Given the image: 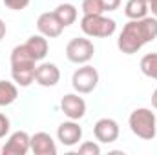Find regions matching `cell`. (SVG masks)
<instances>
[{"label": "cell", "instance_id": "cell-22", "mask_svg": "<svg viewBox=\"0 0 157 155\" xmlns=\"http://www.w3.org/2000/svg\"><path fill=\"white\" fill-rule=\"evenodd\" d=\"M9 128H11L9 119L4 115V113H0V139H4V137L9 133Z\"/></svg>", "mask_w": 157, "mask_h": 155}, {"label": "cell", "instance_id": "cell-20", "mask_svg": "<svg viewBox=\"0 0 157 155\" xmlns=\"http://www.w3.org/2000/svg\"><path fill=\"white\" fill-rule=\"evenodd\" d=\"M78 153L80 155H99L101 153V146L95 144V142H82L80 148H78Z\"/></svg>", "mask_w": 157, "mask_h": 155}, {"label": "cell", "instance_id": "cell-18", "mask_svg": "<svg viewBox=\"0 0 157 155\" xmlns=\"http://www.w3.org/2000/svg\"><path fill=\"white\" fill-rule=\"evenodd\" d=\"M139 68H141L143 75L157 80V53H146V55L141 59Z\"/></svg>", "mask_w": 157, "mask_h": 155}, {"label": "cell", "instance_id": "cell-25", "mask_svg": "<svg viewBox=\"0 0 157 155\" xmlns=\"http://www.w3.org/2000/svg\"><path fill=\"white\" fill-rule=\"evenodd\" d=\"M6 37V24H4V20L0 18V40Z\"/></svg>", "mask_w": 157, "mask_h": 155}, {"label": "cell", "instance_id": "cell-24", "mask_svg": "<svg viewBox=\"0 0 157 155\" xmlns=\"http://www.w3.org/2000/svg\"><path fill=\"white\" fill-rule=\"evenodd\" d=\"M148 11H152V15L157 18V0H152V2L148 4Z\"/></svg>", "mask_w": 157, "mask_h": 155}, {"label": "cell", "instance_id": "cell-19", "mask_svg": "<svg viewBox=\"0 0 157 155\" xmlns=\"http://www.w3.org/2000/svg\"><path fill=\"white\" fill-rule=\"evenodd\" d=\"M82 13L84 15H102L104 13L102 0H82Z\"/></svg>", "mask_w": 157, "mask_h": 155}, {"label": "cell", "instance_id": "cell-14", "mask_svg": "<svg viewBox=\"0 0 157 155\" xmlns=\"http://www.w3.org/2000/svg\"><path fill=\"white\" fill-rule=\"evenodd\" d=\"M26 47H28V51L33 55V59H35L37 62H40V60L46 59L48 49H49L48 40H46L44 35H33V37H29L28 42H26Z\"/></svg>", "mask_w": 157, "mask_h": 155}, {"label": "cell", "instance_id": "cell-4", "mask_svg": "<svg viewBox=\"0 0 157 155\" xmlns=\"http://www.w3.org/2000/svg\"><path fill=\"white\" fill-rule=\"evenodd\" d=\"M80 29L86 37L91 39H108L115 33L117 24L113 18L104 15H84L80 20Z\"/></svg>", "mask_w": 157, "mask_h": 155}, {"label": "cell", "instance_id": "cell-11", "mask_svg": "<svg viewBox=\"0 0 157 155\" xmlns=\"http://www.w3.org/2000/svg\"><path fill=\"white\" fill-rule=\"evenodd\" d=\"M57 139L60 141V144L64 146H75L78 141L82 139V128L78 126L77 120H64L59 128H57Z\"/></svg>", "mask_w": 157, "mask_h": 155}, {"label": "cell", "instance_id": "cell-26", "mask_svg": "<svg viewBox=\"0 0 157 155\" xmlns=\"http://www.w3.org/2000/svg\"><path fill=\"white\" fill-rule=\"evenodd\" d=\"M152 106L157 110V88L154 89V93H152Z\"/></svg>", "mask_w": 157, "mask_h": 155}, {"label": "cell", "instance_id": "cell-16", "mask_svg": "<svg viewBox=\"0 0 157 155\" xmlns=\"http://www.w3.org/2000/svg\"><path fill=\"white\" fill-rule=\"evenodd\" d=\"M18 99V88L9 80H0V108L13 104Z\"/></svg>", "mask_w": 157, "mask_h": 155}, {"label": "cell", "instance_id": "cell-5", "mask_svg": "<svg viewBox=\"0 0 157 155\" xmlns=\"http://www.w3.org/2000/svg\"><path fill=\"white\" fill-rule=\"evenodd\" d=\"M93 53L95 47L90 39H82V37L71 39L66 46V57L73 64H88L93 59Z\"/></svg>", "mask_w": 157, "mask_h": 155}, {"label": "cell", "instance_id": "cell-8", "mask_svg": "<svg viewBox=\"0 0 157 155\" xmlns=\"http://www.w3.org/2000/svg\"><path fill=\"white\" fill-rule=\"evenodd\" d=\"M37 29H39L40 35H44L46 39H57V37L62 35L64 26H62L60 20L57 18L55 11H51V13L46 11V13L40 15L39 20H37Z\"/></svg>", "mask_w": 157, "mask_h": 155}, {"label": "cell", "instance_id": "cell-10", "mask_svg": "<svg viewBox=\"0 0 157 155\" xmlns=\"http://www.w3.org/2000/svg\"><path fill=\"white\" fill-rule=\"evenodd\" d=\"M60 110L64 112V115L71 120H78L86 115V102L82 97H78L77 93H68L62 97L60 100Z\"/></svg>", "mask_w": 157, "mask_h": 155}, {"label": "cell", "instance_id": "cell-21", "mask_svg": "<svg viewBox=\"0 0 157 155\" xmlns=\"http://www.w3.org/2000/svg\"><path fill=\"white\" fill-rule=\"evenodd\" d=\"M29 2H31V0H4L6 7H7V9H13V11H22V9H26V7L29 6Z\"/></svg>", "mask_w": 157, "mask_h": 155}, {"label": "cell", "instance_id": "cell-17", "mask_svg": "<svg viewBox=\"0 0 157 155\" xmlns=\"http://www.w3.org/2000/svg\"><path fill=\"white\" fill-rule=\"evenodd\" d=\"M55 15H57V18L60 20V24L64 28L75 24V20H77V9H75L73 4H60V6H57L55 7Z\"/></svg>", "mask_w": 157, "mask_h": 155}, {"label": "cell", "instance_id": "cell-6", "mask_svg": "<svg viewBox=\"0 0 157 155\" xmlns=\"http://www.w3.org/2000/svg\"><path fill=\"white\" fill-rule=\"evenodd\" d=\"M99 84V71L93 66L84 64L71 77V86L77 93H91Z\"/></svg>", "mask_w": 157, "mask_h": 155}, {"label": "cell", "instance_id": "cell-15", "mask_svg": "<svg viewBox=\"0 0 157 155\" xmlns=\"http://www.w3.org/2000/svg\"><path fill=\"white\" fill-rule=\"evenodd\" d=\"M124 15L130 20H139L148 15V4L144 0H128L124 6Z\"/></svg>", "mask_w": 157, "mask_h": 155}, {"label": "cell", "instance_id": "cell-3", "mask_svg": "<svg viewBox=\"0 0 157 155\" xmlns=\"http://www.w3.org/2000/svg\"><path fill=\"white\" fill-rule=\"evenodd\" d=\"M128 126L133 135L143 141H152L157 135V119L155 113L148 108H137L130 113Z\"/></svg>", "mask_w": 157, "mask_h": 155}, {"label": "cell", "instance_id": "cell-1", "mask_svg": "<svg viewBox=\"0 0 157 155\" xmlns=\"http://www.w3.org/2000/svg\"><path fill=\"white\" fill-rule=\"evenodd\" d=\"M157 39V18L155 17H144L139 20H130L124 24L121 35L117 39V47L124 55L137 53L143 46Z\"/></svg>", "mask_w": 157, "mask_h": 155}, {"label": "cell", "instance_id": "cell-27", "mask_svg": "<svg viewBox=\"0 0 157 155\" xmlns=\"http://www.w3.org/2000/svg\"><path fill=\"white\" fill-rule=\"evenodd\" d=\"M144 2H146V4H150V2H152V0H144Z\"/></svg>", "mask_w": 157, "mask_h": 155}, {"label": "cell", "instance_id": "cell-23", "mask_svg": "<svg viewBox=\"0 0 157 155\" xmlns=\"http://www.w3.org/2000/svg\"><path fill=\"white\" fill-rule=\"evenodd\" d=\"M102 6H104V11H115L121 6V0H102Z\"/></svg>", "mask_w": 157, "mask_h": 155}, {"label": "cell", "instance_id": "cell-2", "mask_svg": "<svg viewBox=\"0 0 157 155\" xmlns=\"http://www.w3.org/2000/svg\"><path fill=\"white\" fill-rule=\"evenodd\" d=\"M35 70H37V60L28 51L26 44L13 47V51H11V77H13V80L18 86L28 88L35 80Z\"/></svg>", "mask_w": 157, "mask_h": 155}, {"label": "cell", "instance_id": "cell-9", "mask_svg": "<svg viewBox=\"0 0 157 155\" xmlns=\"http://www.w3.org/2000/svg\"><path fill=\"white\" fill-rule=\"evenodd\" d=\"M31 150V137L26 131H15L2 148L4 155H26Z\"/></svg>", "mask_w": 157, "mask_h": 155}, {"label": "cell", "instance_id": "cell-7", "mask_svg": "<svg viewBox=\"0 0 157 155\" xmlns=\"http://www.w3.org/2000/svg\"><path fill=\"white\" fill-rule=\"evenodd\" d=\"M93 135L99 142L102 144H112L119 139V124L113 119H99L93 126Z\"/></svg>", "mask_w": 157, "mask_h": 155}, {"label": "cell", "instance_id": "cell-13", "mask_svg": "<svg viewBox=\"0 0 157 155\" xmlns=\"http://www.w3.org/2000/svg\"><path fill=\"white\" fill-rule=\"evenodd\" d=\"M31 152L35 155H55L57 144L49 133L37 131L35 135H31Z\"/></svg>", "mask_w": 157, "mask_h": 155}, {"label": "cell", "instance_id": "cell-28", "mask_svg": "<svg viewBox=\"0 0 157 155\" xmlns=\"http://www.w3.org/2000/svg\"><path fill=\"white\" fill-rule=\"evenodd\" d=\"M0 152H2V148H0Z\"/></svg>", "mask_w": 157, "mask_h": 155}, {"label": "cell", "instance_id": "cell-12", "mask_svg": "<svg viewBox=\"0 0 157 155\" xmlns=\"http://www.w3.org/2000/svg\"><path fill=\"white\" fill-rule=\"evenodd\" d=\"M60 80V70L53 62H42L35 70V82L44 88H53Z\"/></svg>", "mask_w": 157, "mask_h": 155}]
</instances>
